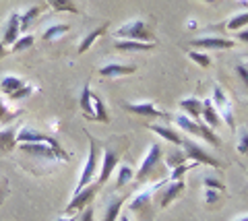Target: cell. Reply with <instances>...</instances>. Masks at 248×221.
Wrapping results in <instances>:
<instances>
[{
	"label": "cell",
	"instance_id": "1",
	"mask_svg": "<svg viewBox=\"0 0 248 221\" xmlns=\"http://www.w3.org/2000/svg\"><path fill=\"white\" fill-rule=\"evenodd\" d=\"M97 155H99L97 141L89 134V155H87V162H85V165H83V172H81V178H79V184H77L75 192H79V190H83L85 186H89L91 180L97 178V170H99V159H97Z\"/></svg>",
	"mask_w": 248,
	"mask_h": 221
},
{
	"label": "cell",
	"instance_id": "2",
	"mask_svg": "<svg viewBox=\"0 0 248 221\" xmlns=\"http://www.w3.org/2000/svg\"><path fill=\"white\" fill-rule=\"evenodd\" d=\"M118 40H135V42H155L153 40V33L151 29L145 25L141 19H135V21H128L124 23L122 27L116 29L114 33Z\"/></svg>",
	"mask_w": 248,
	"mask_h": 221
},
{
	"label": "cell",
	"instance_id": "3",
	"mask_svg": "<svg viewBox=\"0 0 248 221\" xmlns=\"http://www.w3.org/2000/svg\"><path fill=\"white\" fill-rule=\"evenodd\" d=\"M184 145V153H186V159H190V162H195V163H205V165H211V167H221V163L217 162V159L213 155H209L207 151L201 147L199 143L195 141H190V139H186L182 141Z\"/></svg>",
	"mask_w": 248,
	"mask_h": 221
},
{
	"label": "cell",
	"instance_id": "4",
	"mask_svg": "<svg viewBox=\"0 0 248 221\" xmlns=\"http://www.w3.org/2000/svg\"><path fill=\"white\" fill-rule=\"evenodd\" d=\"M161 153H164V151H161V145H157V143H151V145H149V151H147V155H145V159H143L141 167H139V172L135 174L139 182H145L147 178L151 176V172H153L155 167H157V163H159Z\"/></svg>",
	"mask_w": 248,
	"mask_h": 221
},
{
	"label": "cell",
	"instance_id": "5",
	"mask_svg": "<svg viewBox=\"0 0 248 221\" xmlns=\"http://www.w3.org/2000/svg\"><path fill=\"white\" fill-rule=\"evenodd\" d=\"M97 184H89V186H85L83 190H79V192H75L73 194V199H71V203L66 205V213H75V211H81V209H85L87 205L95 199V192H97Z\"/></svg>",
	"mask_w": 248,
	"mask_h": 221
},
{
	"label": "cell",
	"instance_id": "6",
	"mask_svg": "<svg viewBox=\"0 0 248 221\" xmlns=\"http://www.w3.org/2000/svg\"><path fill=\"white\" fill-rule=\"evenodd\" d=\"M17 143H48L52 147L60 149V143L54 139V136L40 133V131H33V128H21L17 133Z\"/></svg>",
	"mask_w": 248,
	"mask_h": 221
},
{
	"label": "cell",
	"instance_id": "7",
	"mask_svg": "<svg viewBox=\"0 0 248 221\" xmlns=\"http://www.w3.org/2000/svg\"><path fill=\"white\" fill-rule=\"evenodd\" d=\"M116 165H118V155H116L112 149H106L102 165H99V172H97V182H95L97 186H102V184H106V182L110 180V176L116 170Z\"/></svg>",
	"mask_w": 248,
	"mask_h": 221
},
{
	"label": "cell",
	"instance_id": "8",
	"mask_svg": "<svg viewBox=\"0 0 248 221\" xmlns=\"http://www.w3.org/2000/svg\"><path fill=\"white\" fill-rule=\"evenodd\" d=\"M190 45L203 50H232L236 45L234 40H226V37H197L192 40Z\"/></svg>",
	"mask_w": 248,
	"mask_h": 221
},
{
	"label": "cell",
	"instance_id": "9",
	"mask_svg": "<svg viewBox=\"0 0 248 221\" xmlns=\"http://www.w3.org/2000/svg\"><path fill=\"white\" fill-rule=\"evenodd\" d=\"M128 112L137 114V116H151V118H168L166 112H161L157 105H153L151 102H143V103H126L124 105Z\"/></svg>",
	"mask_w": 248,
	"mask_h": 221
},
{
	"label": "cell",
	"instance_id": "10",
	"mask_svg": "<svg viewBox=\"0 0 248 221\" xmlns=\"http://www.w3.org/2000/svg\"><path fill=\"white\" fill-rule=\"evenodd\" d=\"M137 71V66L133 64H118V62H112V64H106L99 68V74L108 79H118V77H126V74H133Z\"/></svg>",
	"mask_w": 248,
	"mask_h": 221
},
{
	"label": "cell",
	"instance_id": "11",
	"mask_svg": "<svg viewBox=\"0 0 248 221\" xmlns=\"http://www.w3.org/2000/svg\"><path fill=\"white\" fill-rule=\"evenodd\" d=\"M21 35V27H19V13H13L9 17V23L4 27V33H2V44L4 45H13L15 42L19 40Z\"/></svg>",
	"mask_w": 248,
	"mask_h": 221
},
{
	"label": "cell",
	"instance_id": "12",
	"mask_svg": "<svg viewBox=\"0 0 248 221\" xmlns=\"http://www.w3.org/2000/svg\"><path fill=\"white\" fill-rule=\"evenodd\" d=\"M201 118H203V122L207 126L211 128H217L221 124V118H219V112L215 110V105L211 100H205L203 102V110H201Z\"/></svg>",
	"mask_w": 248,
	"mask_h": 221
},
{
	"label": "cell",
	"instance_id": "13",
	"mask_svg": "<svg viewBox=\"0 0 248 221\" xmlns=\"http://www.w3.org/2000/svg\"><path fill=\"white\" fill-rule=\"evenodd\" d=\"M153 48H155V42H135V40L116 42V50H122V52H147Z\"/></svg>",
	"mask_w": 248,
	"mask_h": 221
},
{
	"label": "cell",
	"instance_id": "14",
	"mask_svg": "<svg viewBox=\"0 0 248 221\" xmlns=\"http://www.w3.org/2000/svg\"><path fill=\"white\" fill-rule=\"evenodd\" d=\"M161 186V182H157V184H153L151 188H147V190H143V192H139L133 201H130V209L133 211H145L147 209V205H149V201H151V194L155 192Z\"/></svg>",
	"mask_w": 248,
	"mask_h": 221
},
{
	"label": "cell",
	"instance_id": "15",
	"mask_svg": "<svg viewBox=\"0 0 248 221\" xmlns=\"http://www.w3.org/2000/svg\"><path fill=\"white\" fill-rule=\"evenodd\" d=\"M180 110L186 112V116H190L192 120H201V110H203V102L197 97H186L180 102Z\"/></svg>",
	"mask_w": 248,
	"mask_h": 221
},
{
	"label": "cell",
	"instance_id": "16",
	"mask_svg": "<svg viewBox=\"0 0 248 221\" xmlns=\"http://www.w3.org/2000/svg\"><path fill=\"white\" fill-rule=\"evenodd\" d=\"M149 131H153V133H157L161 139H166V141H170V143H174V145H182V136L178 134L174 128H168V126H159V124H151L149 126Z\"/></svg>",
	"mask_w": 248,
	"mask_h": 221
},
{
	"label": "cell",
	"instance_id": "17",
	"mask_svg": "<svg viewBox=\"0 0 248 221\" xmlns=\"http://www.w3.org/2000/svg\"><path fill=\"white\" fill-rule=\"evenodd\" d=\"M184 190V182L182 180H176V182H172L168 188H166V192H164V196H161V207H168V205H172V201L174 199H178V194H180Z\"/></svg>",
	"mask_w": 248,
	"mask_h": 221
},
{
	"label": "cell",
	"instance_id": "18",
	"mask_svg": "<svg viewBox=\"0 0 248 221\" xmlns=\"http://www.w3.org/2000/svg\"><path fill=\"white\" fill-rule=\"evenodd\" d=\"M176 124L180 126L184 133L195 134V136H201V124H199L197 120H192L190 116H184V114H180V116H176Z\"/></svg>",
	"mask_w": 248,
	"mask_h": 221
},
{
	"label": "cell",
	"instance_id": "19",
	"mask_svg": "<svg viewBox=\"0 0 248 221\" xmlns=\"http://www.w3.org/2000/svg\"><path fill=\"white\" fill-rule=\"evenodd\" d=\"M79 105H81V112L85 114V118L95 120V114H93V103H91V87L89 85L83 87L81 97H79Z\"/></svg>",
	"mask_w": 248,
	"mask_h": 221
},
{
	"label": "cell",
	"instance_id": "20",
	"mask_svg": "<svg viewBox=\"0 0 248 221\" xmlns=\"http://www.w3.org/2000/svg\"><path fill=\"white\" fill-rule=\"evenodd\" d=\"M42 15V9L40 6H31V9H27L25 13H21L19 15V27H21V33H25L27 29H29V25L33 23L37 17Z\"/></svg>",
	"mask_w": 248,
	"mask_h": 221
},
{
	"label": "cell",
	"instance_id": "21",
	"mask_svg": "<svg viewBox=\"0 0 248 221\" xmlns=\"http://www.w3.org/2000/svg\"><path fill=\"white\" fill-rule=\"evenodd\" d=\"M106 31H108V25H102V27L93 29L91 33H87V35H85V37H83V42L79 44V54H85V52H87V50L91 48V45L95 44V40H97V37H102Z\"/></svg>",
	"mask_w": 248,
	"mask_h": 221
},
{
	"label": "cell",
	"instance_id": "22",
	"mask_svg": "<svg viewBox=\"0 0 248 221\" xmlns=\"http://www.w3.org/2000/svg\"><path fill=\"white\" fill-rule=\"evenodd\" d=\"M25 83H23L19 77H15V74H6V77L0 79V91H2L4 95H11L13 91H17L21 89Z\"/></svg>",
	"mask_w": 248,
	"mask_h": 221
},
{
	"label": "cell",
	"instance_id": "23",
	"mask_svg": "<svg viewBox=\"0 0 248 221\" xmlns=\"http://www.w3.org/2000/svg\"><path fill=\"white\" fill-rule=\"evenodd\" d=\"M122 205H124V196H116L114 201L108 203L104 221H116V219H118L120 217V211H122Z\"/></svg>",
	"mask_w": 248,
	"mask_h": 221
},
{
	"label": "cell",
	"instance_id": "24",
	"mask_svg": "<svg viewBox=\"0 0 248 221\" xmlns=\"http://www.w3.org/2000/svg\"><path fill=\"white\" fill-rule=\"evenodd\" d=\"M17 143V131L15 128H6L0 133V151H11Z\"/></svg>",
	"mask_w": 248,
	"mask_h": 221
},
{
	"label": "cell",
	"instance_id": "25",
	"mask_svg": "<svg viewBox=\"0 0 248 221\" xmlns=\"http://www.w3.org/2000/svg\"><path fill=\"white\" fill-rule=\"evenodd\" d=\"M68 29H71V25H68V23H58V25H52V27H48V29L44 31L42 40H46V42L56 40V37H60L62 33H66Z\"/></svg>",
	"mask_w": 248,
	"mask_h": 221
},
{
	"label": "cell",
	"instance_id": "26",
	"mask_svg": "<svg viewBox=\"0 0 248 221\" xmlns=\"http://www.w3.org/2000/svg\"><path fill=\"white\" fill-rule=\"evenodd\" d=\"M211 102H213V105H215V110L217 112H223L230 105V102H228V95L221 91V87H213V97H211Z\"/></svg>",
	"mask_w": 248,
	"mask_h": 221
},
{
	"label": "cell",
	"instance_id": "27",
	"mask_svg": "<svg viewBox=\"0 0 248 221\" xmlns=\"http://www.w3.org/2000/svg\"><path fill=\"white\" fill-rule=\"evenodd\" d=\"M91 103H93V114H95V120H99V122H108V120H110V116H108V112H106L104 102L99 100L97 95L91 93Z\"/></svg>",
	"mask_w": 248,
	"mask_h": 221
},
{
	"label": "cell",
	"instance_id": "28",
	"mask_svg": "<svg viewBox=\"0 0 248 221\" xmlns=\"http://www.w3.org/2000/svg\"><path fill=\"white\" fill-rule=\"evenodd\" d=\"M50 6L54 11H58V13H79V9L73 4V0H48Z\"/></svg>",
	"mask_w": 248,
	"mask_h": 221
},
{
	"label": "cell",
	"instance_id": "29",
	"mask_svg": "<svg viewBox=\"0 0 248 221\" xmlns=\"http://www.w3.org/2000/svg\"><path fill=\"white\" fill-rule=\"evenodd\" d=\"M184 162H186V153H184V151H180V149H174L172 153L166 155V165L170 167V170H174L176 165H180Z\"/></svg>",
	"mask_w": 248,
	"mask_h": 221
},
{
	"label": "cell",
	"instance_id": "30",
	"mask_svg": "<svg viewBox=\"0 0 248 221\" xmlns=\"http://www.w3.org/2000/svg\"><path fill=\"white\" fill-rule=\"evenodd\" d=\"M133 176H135L133 167H130V165H120V170H118V180H116V188H122L124 184H128V182L133 180Z\"/></svg>",
	"mask_w": 248,
	"mask_h": 221
},
{
	"label": "cell",
	"instance_id": "31",
	"mask_svg": "<svg viewBox=\"0 0 248 221\" xmlns=\"http://www.w3.org/2000/svg\"><path fill=\"white\" fill-rule=\"evenodd\" d=\"M19 114H21L19 110H9L2 102H0V124H11L13 120H17Z\"/></svg>",
	"mask_w": 248,
	"mask_h": 221
},
{
	"label": "cell",
	"instance_id": "32",
	"mask_svg": "<svg viewBox=\"0 0 248 221\" xmlns=\"http://www.w3.org/2000/svg\"><path fill=\"white\" fill-rule=\"evenodd\" d=\"M195 165H199V163H195V162H190V163H188V162H184V163H180V165H176L174 170H172V176H170V182L182 180L184 174L188 172V170H192V167H195Z\"/></svg>",
	"mask_w": 248,
	"mask_h": 221
},
{
	"label": "cell",
	"instance_id": "33",
	"mask_svg": "<svg viewBox=\"0 0 248 221\" xmlns=\"http://www.w3.org/2000/svg\"><path fill=\"white\" fill-rule=\"evenodd\" d=\"M244 25H248V11L236 15V17H232L230 23H228V29L230 31H238V29H242Z\"/></svg>",
	"mask_w": 248,
	"mask_h": 221
},
{
	"label": "cell",
	"instance_id": "34",
	"mask_svg": "<svg viewBox=\"0 0 248 221\" xmlns=\"http://www.w3.org/2000/svg\"><path fill=\"white\" fill-rule=\"evenodd\" d=\"M33 42H35V37H33V35H29V33H27V35H21L19 40L13 44V50H11V52H23V50H29L31 45H33Z\"/></svg>",
	"mask_w": 248,
	"mask_h": 221
},
{
	"label": "cell",
	"instance_id": "35",
	"mask_svg": "<svg viewBox=\"0 0 248 221\" xmlns=\"http://www.w3.org/2000/svg\"><path fill=\"white\" fill-rule=\"evenodd\" d=\"M33 87H31V85H23L21 89H17V91H13V93L9 95V100L11 102H21V100H27V97L31 95V93H33Z\"/></svg>",
	"mask_w": 248,
	"mask_h": 221
},
{
	"label": "cell",
	"instance_id": "36",
	"mask_svg": "<svg viewBox=\"0 0 248 221\" xmlns=\"http://www.w3.org/2000/svg\"><path fill=\"white\" fill-rule=\"evenodd\" d=\"M188 58H190L195 64H199L201 68L211 66V58H209L207 54H201V52H188Z\"/></svg>",
	"mask_w": 248,
	"mask_h": 221
},
{
	"label": "cell",
	"instance_id": "37",
	"mask_svg": "<svg viewBox=\"0 0 248 221\" xmlns=\"http://www.w3.org/2000/svg\"><path fill=\"white\" fill-rule=\"evenodd\" d=\"M205 188H213V190H226V184H223L221 180H217V178H211V176H205Z\"/></svg>",
	"mask_w": 248,
	"mask_h": 221
},
{
	"label": "cell",
	"instance_id": "38",
	"mask_svg": "<svg viewBox=\"0 0 248 221\" xmlns=\"http://www.w3.org/2000/svg\"><path fill=\"white\" fill-rule=\"evenodd\" d=\"M238 153H242V155H246L248 157V133L246 131H242L240 133V141H238Z\"/></svg>",
	"mask_w": 248,
	"mask_h": 221
},
{
	"label": "cell",
	"instance_id": "39",
	"mask_svg": "<svg viewBox=\"0 0 248 221\" xmlns=\"http://www.w3.org/2000/svg\"><path fill=\"white\" fill-rule=\"evenodd\" d=\"M236 73H238V77L242 79V83L248 87V64H244V62H240L238 66H236Z\"/></svg>",
	"mask_w": 248,
	"mask_h": 221
},
{
	"label": "cell",
	"instance_id": "40",
	"mask_svg": "<svg viewBox=\"0 0 248 221\" xmlns=\"http://www.w3.org/2000/svg\"><path fill=\"white\" fill-rule=\"evenodd\" d=\"M219 190H213V188H205V201L209 203V205H213V203H217V199H219Z\"/></svg>",
	"mask_w": 248,
	"mask_h": 221
},
{
	"label": "cell",
	"instance_id": "41",
	"mask_svg": "<svg viewBox=\"0 0 248 221\" xmlns=\"http://www.w3.org/2000/svg\"><path fill=\"white\" fill-rule=\"evenodd\" d=\"M223 118H226L228 126L230 128H236V122H234V112H232V105H228L226 110H223Z\"/></svg>",
	"mask_w": 248,
	"mask_h": 221
},
{
	"label": "cell",
	"instance_id": "42",
	"mask_svg": "<svg viewBox=\"0 0 248 221\" xmlns=\"http://www.w3.org/2000/svg\"><path fill=\"white\" fill-rule=\"evenodd\" d=\"M81 221H93V207H85V209H83Z\"/></svg>",
	"mask_w": 248,
	"mask_h": 221
},
{
	"label": "cell",
	"instance_id": "43",
	"mask_svg": "<svg viewBox=\"0 0 248 221\" xmlns=\"http://www.w3.org/2000/svg\"><path fill=\"white\" fill-rule=\"evenodd\" d=\"M238 40L240 42H244V44H248V29H238Z\"/></svg>",
	"mask_w": 248,
	"mask_h": 221
},
{
	"label": "cell",
	"instance_id": "44",
	"mask_svg": "<svg viewBox=\"0 0 248 221\" xmlns=\"http://www.w3.org/2000/svg\"><path fill=\"white\" fill-rule=\"evenodd\" d=\"M4 54H6V45H4L2 42H0V58H2Z\"/></svg>",
	"mask_w": 248,
	"mask_h": 221
},
{
	"label": "cell",
	"instance_id": "45",
	"mask_svg": "<svg viewBox=\"0 0 248 221\" xmlns=\"http://www.w3.org/2000/svg\"><path fill=\"white\" fill-rule=\"evenodd\" d=\"M118 221H130V217H128V215H122V213H120V217H118Z\"/></svg>",
	"mask_w": 248,
	"mask_h": 221
},
{
	"label": "cell",
	"instance_id": "46",
	"mask_svg": "<svg viewBox=\"0 0 248 221\" xmlns=\"http://www.w3.org/2000/svg\"><path fill=\"white\" fill-rule=\"evenodd\" d=\"M197 27V21H188V29H195Z\"/></svg>",
	"mask_w": 248,
	"mask_h": 221
},
{
	"label": "cell",
	"instance_id": "47",
	"mask_svg": "<svg viewBox=\"0 0 248 221\" xmlns=\"http://www.w3.org/2000/svg\"><path fill=\"white\" fill-rule=\"evenodd\" d=\"M236 221H248V215H244V217H238Z\"/></svg>",
	"mask_w": 248,
	"mask_h": 221
},
{
	"label": "cell",
	"instance_id": "48",
	"mask_svg": "<svg viewBox=\"0 0 248 221\" xmlns=\"http://www.w3.org/2000/svg\"><path fill=\"white\" fill-rule=\"evenodd\" d=\"M58 221H73V219H71V217H60Z\"/></svg>",
	"mask_w": 248,
	"mask_h": 221
},
{
	"label": "cell",
	"instance_id": "49",
	"mask_svg": "<svg viewBox=\"0 0 248 221\" xmlns=\"http://www.w3.org/2000/svg\"><path fill=\"white\" fill-rule=\"evenodd\" d=\"M207 2H211V0H207Z\"/></svg>",
	"mask_w": 248,
	"mask_h": 221
}]
</instances>
